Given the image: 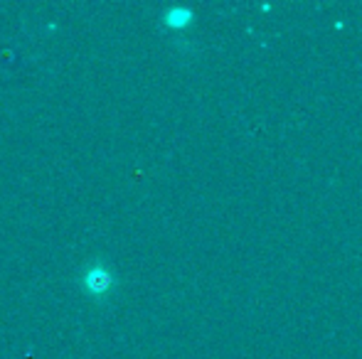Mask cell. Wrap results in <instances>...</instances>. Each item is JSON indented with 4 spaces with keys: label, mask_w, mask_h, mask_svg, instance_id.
<instances>
[{
    "label": "cell",
    "mask_w": 362,
    "mask_h": 359,
    "mask_svg": "<svg viewBox=\"0 0 362 359\" xmlns=\"http://www.w3.org/2000/svg\"><path fill=\"white\" fill-rule=\"evenodd\" d=\"M79 283L86 298H91L94 303H109L116 293L119 278H116V271L111 269L104 256H94L79 271Z\"/></svg>",
    "instance_id": "cell-1"
},
{
    "label": "cell",
    "mask_w": 362,
    "mask_h": 359,
    "mask_svg": "<svg viewBox=\"0 0 362 359\" xmlns=\"http://www.w3.org/2000/svg\"><path fill=\"white\" fill-rule=\"evenodd\" d=\"M187 20H190V13L182 8H173L165 13V18H163V23L170 25V28H182V25H187Z\"/></svg>",
    "instance_id": "cell-2"
}]
</instances>
